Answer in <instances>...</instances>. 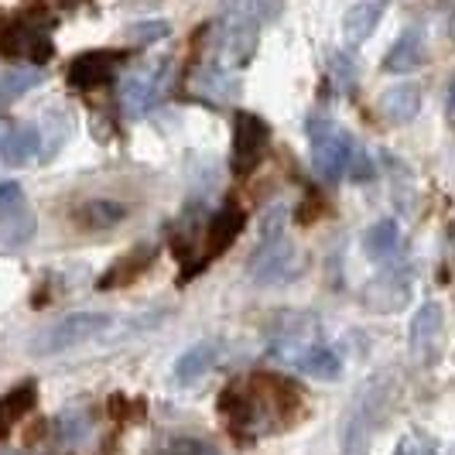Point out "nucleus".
I'll use <instances>...</instances> for the list:
<instances>
[{"label": "nucleus", "mask_w": 455, "mask_h": 455, "mask_svg": "<svg viewBox=\"0 0 455 455\" xmlns=\"http://www.w3.org/2000/svg\"><path fill=\"white\" fill-rule=\"evenodd\" d=\"M332 72H336V79L342 83V90H349L353 86V55L349 52H336V59H332Z\"/></svg>", "instance_id": "nucleus-20"}, {"label": "nucleus", "mask_w": 455, "mask_h": 455, "mask_svg": "<svg viewBox=\"0 0 455 455\" xmlns=\"http://www.w3.org/2000/svg\"><path fill=\"white\" fill-rule=\"evenodd\" d=\"M110 76V66H107V59H100V55H86V59H79L76 66H72V83L76 86H96L100 79H107Z\"/></svg>", "instance_id": "nucleus-15"}, {"label": "nucleus", "mask_w": 455, "mask_h": 455, "mask_svg": "<svg viewBox=\"0 0 455 455\" xmlns=\"http://www.w3.org/2000/svg\"><path fill=\"white\" fill-rule=\"evenodd\" d=\"M31 408H35V384H21L11 394H4L0 397V432H7L14 421H21Z\"/></svg>", "instance_id": "nucleus-13"}, {"label": "nucleus", "mask_w": 455, "mask_h": 455, "mask_svg": "<svg viewBox=\"0 0 455 455\" xmlns=\"http://www.w3.org/2000/svg\"><path fill=\"white\" fill-rule=\"evenodd\" d=\"M425 62V35L418 28H408L394 45L387 48L384 55V72H411Z\"/></svg>", "instance_id": "nucleus-9"}, {"label": "nucleus", "mask_w": 455, "mask_h": 455, "mask_svg": "<svg viewBox=\"0 0 455 455\" xmlns=\"http://www.w3.org/2000/svg\"><path fill=\"white\" fill-rule=\"evenodd\" d=\"M216 342H196L192 349H185L182 356H179V363H175V380L179 384H196V380H203L205 373L216 366Z\"/></svg>", "instance_id": "nucleus-11"}, {"label": "nucleus", "mask_w": 455, "mask_h": 455, "mask_svg": "<svg viewBox=\"0 0 455 455\" xmlns=\"http://www.w3.org/2000/svg\"><path fill=\"white\" fill-rule=\"evenodd\" d=\"M421 103H425L421 90L411 86V83H401V86H390L380 96V114H384L387 124H411L421 110Z\"/></svg>", "instance_id": "nucleus-8"}, {"label": "nucleus", "mask_w": 455, "mask_h": 455, "mask_svg": "<svg viewBox=\"0 0 455 455\" xmlns=\"http://www.w3.org/2000/svg\"><path fill=\"white\" fill-rule=\"evenodd\" d=\"M346 175H349L353 182H370V179L377 175V164H373V158H370L366 151H353V158H349V168H346Z\"/></svg>", "instance_id": "nucleus-18"}, {"label": "nucleus", "mask_w": 455, "mask_h": 455, "mask_svg": "<svg viewBox=\"0 0 455 455\" xmlns=\"http://www.w3.org/2000/svg\"><path fill=\"white\" fill-rule=\"evenodd\" d=\"M380 408H384V390L380 387H370L360 394V401L353 404L349 418H346V428H342V455H363L366 452Z\"/></svg>", "instance_id": "nucleus-3"}, {"label": "nucleus", "mask_w": 455, "mask_h": 455, "mask_svg": "<svg viewBox=\"0 0 455 455\" xmlns=\"http://www.w3.org/2000/svg\"><path fill=\"white\" fill-rule=\"evenodd\" d=\"M394 455H438V452H435L432 438H425V435H404L401 445L394 449Z\"/></svg>", "instance_id": "nucleus-19"}, {"label": "nucleus", "mask_w": 455, "mask_h": 455, "mask_svg": "<svg viewBox=\"0 0 455 455\" xmlns=\"http://www.w3.org/2000/svg\"><path fill=\"white\" fill-rule=\"evenodd\" d=\"M107 329H110V315H103V312H76L68 319L55 322L42 336V342L35 346V353H66V349L79 346V342L96 339Z\"/></svg>", "instance_id": "nucleus-2"}, {"label": "nucleus", "mask_w": 455, "mask_h": 455, "mask_svg": "<svg viewBox=\"0 0 455 455\" xmlns=\"http://www.w3.org/2000/svg\"><path fill=\"white\" fill-rule=\"evenodd\" d=\"M380 18H384V0H356L342 18V31L353 45H360L377 31Z\"/></svg>", "instance_id": "nucleus-10"}, {"label": "nucleus", "mask_w": 455, "mask_h": 455, "mask_svg": "<svg viewBox=\"0 0 455 455\" xmlns=\"http://www.w3.org/2000/svg\"><path fill=\"white\" fill-rule=\"evenodd\" d=\"M308 144H312V155H315V168H319L325 179H342L349 158H353V137L346 131H336L325 116H312L308 120Z\"/></svg>", "instance_id": "nucleus-1"}, {"label": "nucleus", "mask_w": 455, "mask_h": 455, "mask_svg": "<svg viewBox=\"0 0 455 455\" xmlns=\"http://www.w3.org/2000/svg\"><path fill=\"white\" fill-rule=\"evenodd\" d=\"M295 366H298V373H301V377H312V380H322V384L339 380L342 377L339 353H336L332 346H325V342H312V346H305V349L295 356Z\"/></svg>", "instance_id": "nucleus-5"}, {"label": "nucleus", "mask_w": 455, "mask_h": 455, "mask_svg": "<svg viewBox=\"0 0 455 455\" xmlns=\"http://www.w3.org/2000/svg\"><path fill=\"white\" fill-rule=\"evenodd\" d=\"M366 253L377 260V264H387L401 253V227L394 220H380L373 227L366 229V240H363Z\"/></svg>", "instance_id": "nucleus-12"}, {"label": "nucleus", "mask_w": 455, "mask_h": 455, "mask_svg": "<svg viewBox=\"0 0 455 455\" xmlns=\"http://www.w3.org/2000/svg\"><path fill=\"white\" fill-rule=\"evenodd\" d=\"M243 227V216L236 209H223L212 223H209V253H220L227 251L229 243L236 240V233Z\"/></svg>", "instance_id": "nucleus-14"}, {"label": "nucleus", "mask_w": 455, "mask_h": 455, "mask_svg": "<svg viewBox=\"0 0 455 455\" xmlns=\"http://www.w3.org/2000/svg\"><path fill=\"white\" fill-rule=\"evenodd\" d=\"M90 418L86 414H66L62 421H59V432H62V438L66 442H83L86 435H90Z\"/></svg>", "instance_id": "nucleus-17"}, {"label": "nucleus", "mask_w": 455, "mask_h": 455, "mask_svg": "<svg viewBox=\"0 0 455 455\" xmlns=\"http://www.w3.org/2000/svg\"><path fill=\"white\" fill-rule=\"evenodd\" d=\"M295 267V251H291V243L284 240V236H271L260 253H257V260H253V277L257 281H281V277H288Z\"/></svg>", "instance_id": "nucleus-6"}, {"label": "nucleus", "mask_w": 455, "mask_h": 455, "mask_svg": "<svg viewBox=\"0 0 455 455\" xmlns=\"http://www.w3.org/2000/svg\"><path fill=\"white\" fill-rule=\"evenodd\" d=\"M120 220H124V209L114 203H90L86 209H83V223H86V227L103 229V227L120 223Z\"/></svg>", "instance_id": "nucleus-16"}, {"label": "nucleus", "mask_w": 455, "mask_h": 455, "mask_svg": "<svg viewBox=\"0 0 455 455\" xmlns=\"http://www.w3.org/2000/svg\"><path fill=\"white\" fill-rule=\"evenodd\" d=\"M438 336H442V305L425 301L411 319V353L425 360L432 353V346L438 342Z\"/></svg>", "instance_id": "nucleus-7"}, {"label": "nucleus", "mask_w": 455, "mask_h": 455, "mask_svg": "<svg viewBox=\"0 0 455 455\" xmlns=\"http://www.w3.org/2000/svg\"><path fill=\"white\" fill-rule=\"evenodd\" d=\"M264 148H267L264 120L253 114L236 116V131H233V164H236V172H251L264 155Z\"/></svg>", "instance_id": "nucleus-4"}]
</instances>
